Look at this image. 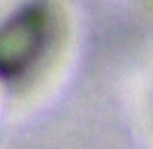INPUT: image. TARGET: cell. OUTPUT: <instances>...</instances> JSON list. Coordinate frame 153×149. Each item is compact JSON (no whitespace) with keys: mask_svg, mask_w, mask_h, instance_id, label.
<instances>
[{"mask_svg":"<svg viewBox=\"0 0 153 149\" xmlns=\"http://www.w3.org/2000/svg\"><path fill=\"white\" fill-rule=\"evenodd\" d=\"M49 41V14L29 4L0 25V76L18 78L27 72Z\"/></svg>","mask_w":153,"mask_h":149,"instance_id":"1","label":"cell"}]
</instances>
